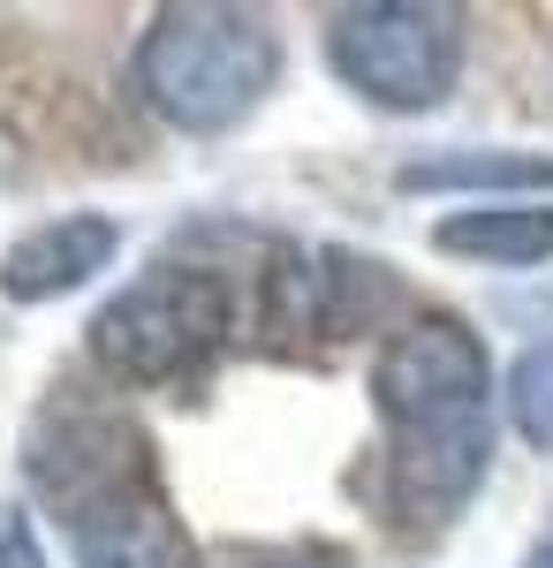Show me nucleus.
I'll return each mask as SVG.
<instances>
[{
  "label": "nucleus",
  "instance_id": "obj_6",
  "mask_svg": "<svg viewBox=\"0 0 553 568\" xmlns=\"http://www.w3.org/2000/svg\"><path fill=\"white\" fill-rule=\"evenodd\" d=\"M122 251V227L107 213H61L31 227L8 258H0V288L16 296V304H46V296H69V288H84L91 273H107V258Z\"/></svg>",
  "mask_w": 553,
  "mask_h": 568
},
{
  "label": "nucleus",
  "instance_id": "obj_2",
  "mask_svg": "<svg viewBox=\"0 0 553 568\" xmlns=\"http://www.w3.org/2000/svg\"><path fill=\"white\" fill-rule=\"evenodd\" d=\"M31 485L69 530L77 568H182L190 546L168 516L152 455L122 409L61 402L31 433Z\"/></svg>",
  "mask_w": 553,
  "mask_h": 568
},
{
  "label": "nucleus",
  "instance_id": "obj_11",
  "mask_svg": "<svg viewBox=\"0 0 553 568\" xmlns=\"http://www.w3.org/2000/svg\"><path fill=\"white\" fill-rule=\"evenodd\" d=\"M235 568H349L341 554H326V546H289V554H251V561Z\"/></svg>",
  "mask_w": 553,
  "mask_h": 568
},
{
  "label": "nucleus",
  "instance_id": "obj_8",
  "mask_svg": "<svg viewBox=\"0 0 553 568\" xmlns=\"http://www.w3.org/2000/svg\"><path fill=\"white\" fill-rule=\"evenodd\" d=\"M515 190V182H553L546 152H455V160H418L402 168V190Z\"/></svg>",
  "mask_w": 553,
  "mask_h": 568
},
{
  "label": "nucleus",
  "instance_id": "obj_9",
  "mask_svg": "<svg viewBox=\"0 0 553 568\" xmlns=\"http://www.w3.org/2000/svg\"><path fill=\"white\" fill-rule=\"evenodd\" d=\"M509 409H515V433L531 447H553V342L546 349H523L509 379Z\"/></svg>",
  "mask_w": 553,
  "mask_h": 568
},
{
  "label": "nucleus",
  "instance_id": "obj_12",
  "mask_svg": "<svg viewBox=\"0 0 553 568\" xmlns=\"http://www.w3.org/2000/svg\"><path fill=\"white\" fill-rule=\"evenodd\" d=\"M531 568H553V530H546V546H539V554H531Z\"/></svg>",
  "mask_w": 553,
  "mask_h": 568
},
{
  "label": "nucleus",
  "instance_id": "obj_5",
  "mask_svg": "<svg viewBox=\"0 0 553 568\" xmlns=\"http://www.w3.org/2000/svg\"><path fill=\"white\" fill-rule=\"evenodd\" d=\"M334 69L380 106H440L463 69V16L455 8H349L334 31Z\"/></svg>",
  "mask_w": 553,
  "mask_h": 568
},
{
  "label": "nucleus",
  "instance_id": "obj_3",
  "mask_svg": "<svg viewBox=\"0 0 553 568\" xmlns=\"http://www.w3.org/2000/svg\"><path fill=\"white\" fill-rule=\"evenodd\" d=\"M281 45L243 8H168L137 45V91L174 130H228L273 84Z\"/></svg>",
  "mask_w": 553,
  "mask_h": 568
},
{
  "label": "nucleus",
  "instance_id": "obj_7",
  "mask_svg": "<svg viewBox=\"0 0 553 568\" xmlns=\"http://www.w3.org/2000/svg\"><path fill=\"white\" fill-rule=\"evenodd\" d=\"M440 251H455V258H501V265H539V258H553V213L546 205H477V213L440 220Z\"/></svg>",
  "mask_w": 553,
  "mask_h": 568
},
{
  "label": "nucleus",
  "instance_id": "obj_10",
  "mask_svg": "<svg viewBox=\"0 0 553 568\" xmlns=\"http://www.w3.org/2000/svg\"><path fill=\"white\" fill-rule=\"evenodd\" d=\"M0 568H46L39 538H31V524L16 508H0Z\"/></svg>",
  "mask_w": 553,
  "mask_h": 568
},
{
  "label": "nucleus",
  "instance_id": "obj_4",
  "mask_svg": "<svg viewBox=\"0 0 553 568\" xmlns=\"http://www.w3.org/2000/svg\"><path fill=\"white\" fill-rule=\"evenodd\" d=\"M228 326H235V296L220 273L160 265L91 318V349L107 356V372H122L137 387H160V379L198 372L228 342Z\"/></svg>",
  "mask_w": 553,
  "mask_h": 568
},
{
  "label": "nucleus",
  "instance_id": "obj_1",
  "mask_svg": "<svg viewBox=\"0 0 553 568\" xmlns=\"http://www.w3.org/2000/svg\"><path fill=\"white\" fill-rule=\"evenodd\" d=\"M380 417L394 433V493L418 524H440L448 508H463L470 485L485 478L493 455V372L477 334L455 318H418L410 334H394L372 372Z\"/></svg>",
  "mask_w": 553,
  "mask_h": 568
}]
</instances>
